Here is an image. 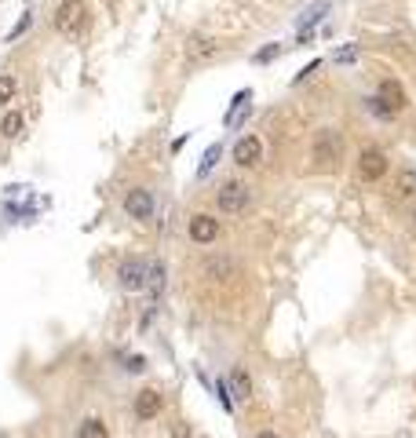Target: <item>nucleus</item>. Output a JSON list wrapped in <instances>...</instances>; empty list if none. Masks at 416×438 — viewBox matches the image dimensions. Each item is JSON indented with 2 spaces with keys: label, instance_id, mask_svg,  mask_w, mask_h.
Masks as SVG:
<instances>
[{
  "label": "nucleus",
  "instance_id": "obj_1",
  "mask_svg": "<svg viewBox=\"0 0 416 438\" xmlns=\"http://www.w3.org/2000/svg\"><path fill=\"white\" fill-rule=\"evenodd\" d=\"M311 161L318 172H333L343 161V136L336 128H318L311 143Z\"/></svg>",
  "mask_w": 416,
  "mask_h": 438
},
{
  "label": "nucleus",
  "instance_id": "obj_2",
  "mask_svg": "<svg viewBox=\"0 0 416 438\" xmlns=\"http://www.w3.org/2000/svg\"><path fill=\"white\" fill-rule=\"evenodd\" d=\"M365 106H369L376 117L391 121L394 114H402V110L409 106V95H405V88H402L398 81L387 77V81H380V92L372 95V99H365Z\"/></svg>",
  "mask_w": 416,
  "mask_h": 438
},
{
  "label": "nucleus",
  "instance_id": "obj_3",
  "mask_svg": "<svg viewBox=\"0 0 416 438\" xmlns=\"http://www.w3.org/2000/svg\"><path fill=\"white\" fill-rule=\"evenodd\" d=\"M55 30L66 40H77L88 30V4L84 0H62L59 11H55Z\"/></svg>",
  "mask_w": 416,
  "mask_h": 438
},
{
  "label": "nucleus",
  "instance_id": "obj_4",
  "mask_svg": "<svg viewBox=\"0 0 416 438\" xmlns=\"http://www.w3.org/2000/svg\"><path fill=\"white\" fill-rule=\"evenodd\" d=\"M249 201H252V190L241 183V179H227L223 187H219V194H215V205L223 208L227 215H237V212H245L249 208Z\"/></svg>",
  "mask_w": 416,
  "mask_h": 438
},
{
  "label": "nucleus",
  "instance_id": "obj_5",
  "mask_svg": "<svg viewBox=\"0 0 416 438\" xmlns=\"http://www.w3.org/2000/svg\"><path fill=\"white\" fill-rule=\"evenodd\" d=\"M183 55H186L190 62H212V59L223 55V40H215V37H208V33H190Z\"/></svg>",
  "mask_w": 416,
  "mask_h": 438
},
{
  "label": "nucleus",
  "instance_id": "obj_6",
  "mask_svg": "<svg viewBox=\"0 0 416 438\" xmlns=\"http://www.w3.org/2000/svg\"><path fill=\"white\" fill-rule=\"evenodd\" d=\"M146 274H150V263L146 259H136V256H128L121 267H117V281H121L124 292H143L146 289Z\"/></svg>",
  "mask_w": 416,
  "mask_h": 438
},
{
  "label": "nucleus",
  "instance_id": "obj_7",
  "mask_svg": "<svg viewBox=\"0 0 416 438\" xmlns=\"http://www.w3.org/2000/svg\"><path fill=\"white\" fill-rule=\"evenodd\" d=\"M252 117V88H241V92L230 99V106H227V114H223V124L234 131V128H241Z\"/></svg>",
  "mask_w": 416,
  "mask_h": 438
},
{
  "label": "nucleus",
  "instance_id": "obj_8",
  "mask_svg": "<svg viewBox=\"0 0 416 438\" xmlns=\"http://www.w3.org/2000/svg\"><path fill=\"white\" fill-rule=\"evenodd\" d=\"M358 172L365 175V179H380V175L387 172V153L380 146H365L358 153Z\"/></svg>",
  "mask_w": 416,
  "mask_h": 438
},
{
  "label": "nucleus",
  "instance_id": "obj_9",
  "mask_svg": "<svg viewBox=\"0 0 416 438\" xmlns=\"http://www.w3.org/2000/svg\"><path fill=\"white\" fill-rule=\"evenodd\" d=\"M124 212H128L131 219H150V215H153V194L143 190V187L128 190V194H124Z\"/></svg>",
  "mask_w": 416,
  "mask_h": 438
},
{
  "label": "nucleus",
  "instance_id": "obj_10",
  "mask_svg": "<svg viewBox=\"0 0 416 438\" xmlns=\"http://www.w3.org/2000/svg\"><path fill=\"white\" fill-rule=\"evenodd\" d=\"M259 158H263V143H259L256 136H241V139L234 143V161H237L241 168L259 165Z\"/></svg>",
  "mask_w": 416,
  "mask_h": 438
},
{
  "label": "nucleus",
  "instance_id": "obj_11",
  "mask_svg": "<svg viewBox=\"0 0 416 438\" xmlns=\"http://www.w3.org/2000/svg\"><path fill=\"white\" fill-rule=\"evenodd\" d=\"M190 237L197 241V245H212V241L219 237V219L215 215H194L190 219Z\"/></svg>",
  "mask_w": 416,
  "mask_h": 438
},
{
  "label": "nucleus",
  "instance_id": "obj_12",
  "mask_svg": "<svg viewBox=\"0 0 416 438\" xmlns=\"http://www.w3.org/2000/svg\"><path fill=\"white\" fill-rule=\"evenodd\" d=\"M158 413H161V394L153 391V387L139 391L136 394V416H139V420H153Z\"/></svg>",
  "mask_w": 416,
  "mask_h": 438
},
{
  "label": "nucleus",
  "instance_id": "obj_13",
  "mask_svg": "<svg viewBox=\"0 0 416 438\" xmlns=\"http://www.w3.org/2000/svg\"><path fill=\"white\" fill-rule=\"evenodd\" d=\"M165 278H168L165 263H161V259H150V274H146V292H150V300H153V303H158V300H161V292H165Z\"/></svg>",
  "mask_w": 416,
  "mask_h": 438
},
{
  "label": "nucleus",
  "instance_id": "obj_14",
  "mask_svg": "<svg viewBox=\"0 0 416 438\" xmlns=\"http://www.w3.org/2000/svg\"><path fill=\"white\" fill-rule=\"evenodd\" d=\"M328 8H333V4H328V0H314V4L311 8H307L299 18H296V30H314L318 26V22L328 15Z\"/></svg>",
  "mask_w": 416,
  "mask_h": 438
},
{
  "label": "nucleus",
  "instance_id": "obj_15",
  "mask_svg": "<svg viewBox=\"0 0 416 438\" xmlns=\"http://www.w3.org/2000/svg\"><path fill=\"white\" fill-rule=\"evenodd\" d=\"M230 387H234V398H252V380L241 365L230 372Z\"/></svg>",
  "mask_w": 416,
  "mask_h": 438
},
{
  "label": "nucleus",
  "instance_id": "obj_16",
  "mask_svg": "<svg viewBox=\"0 0 416 438\" xmlns=\"http://www.w3.org/2000/svg\"><path fill=\"white\" fill-rule=\"evenodd\" d=\"M219 158H223V143H212L208 150H205V158H201V165H197V179H205V175L219 165Z\"/></svg>",
  "mask_w": 416,
  "mask_h": 438
},
{
  "label": "nucleus",
  "instance_id": "obj_17",
  "mask_svg": "<svg viewBox=\"0 0 416 438\" xmlns=\"http://www.w3.org/2000/svg\"><path fill=\"white\" fill-rule=\"evenodd\" d=\"M22 124H26V121H22V114H18V110H8V114H4V121H0V136H4V139H15L18 131H22Z\"/></svg>",
  "mask_w": 416,
  "mask_h": 438
},
{
  "label": "nucleus",
  "instance_id": "obj_18",
  "mask_svg": "<svg viewBox=\"0 0 416 438\" xmlns=\"http://www.w3.org/2000/svg\"><path fill=\"white\" fill-rule=\"evenodd\" d=\"M77 438H109V434H106V424H102V420L88 416V420L77 427Z\"/></svg>",
  "mask_w": 416,
  "mask_h": 438
},
{
  "label": "nucleus",
  "instance_id": "obj_19",
  "mask_svg": "<svg viewBox=\"0 0 416 438\" xmlns=\"http://www.w3.org/2000/svg\"><path fill=\"white\" fill-rule=\"evenodd\" d=\"M18 95V81L11 73H0V106H8Z\"/></svg>",
  "mask_w": 416,
  "mask_h": 438
},
{
  "label": "nucleus",
  "instance_id": "obj_20",
  "mask_svg": "<svg viewBox=\"0 0 416 438\" xmlns=\"http://www.w3.org/2000/svg\"><path fill=\"white\" fill-rule=\"evenodd\" d=\"M412 194H416V172L402 168L398 172V197H412Z\"/></svg>",
  "mask_w": 416,
  "mask_h": 438
},
{
  "label": "nucleus",
  "instance_id": "obj_21",
  "mask_svg": "<svg viewBox=\"0 0 416 438\" xmlns=\"http://www.w3.org/2000/svg\"><path fill=\"white\" fill-rule=\"evenodd\" d=\"M358 55H362V52H358V44H343V48H336V55H333V59H336L340 66H355V62H358Z\"/></svg>",
  "mask_w": 416,
  "mask_h": 438
},
{
  "label": "nucleus",
  "instance_id": "obj_22",
  "mask_svg": "<svg viewBox=\"0 0 416 438\" xmlns=\"http://www.w3.org/2000/svg\"><path fill=\"white\" fill-rule=\"evenodd\" d=\"M278 55H281V44H267V48H259V52L252 55V62H256V66H267V62H274Z\"/></svg>",
  "mask_w": 416,
  "mask_h": 438
},
{
  "label": "nucleus",
  "instance_id": "obj_23",
  "mask_svg": "<svg viewBox=\"0 0 416 438\" xmlns=\"http://www.w3.org/2000/svg\"><path fill=\"white\" fill-rule=\"evenodd\" d=\"M215 394H219V406H223V409H234V394H230V384L227 380L215 384Z\"/></svg>",
  "mask_w": 416,
  "mask_h": 438
},
{
  "label": "nucleus",
  "instance_id": "obj_24",
  "mask_svg": "<svg viewBox=\"0 0 416 438\" xmlns=\"http://www.w3.org/2000/svg\"><path fill=\"white\" fill-rule=\"evenodd\" d=\"M30 22H33V15H22V18H18V26H15V30L8 33V40H18L22 33H26V30H30Z\"/></svg>",
  "mask_w": 416,
  "mask_h": 438
},
{
  "label": "nucleus",
  "instance_id": "obj_25",
  "mask_svg": "<svg viewBox=\"0 0 416 438\" xmlns=\"http://www.w3.org/2000/svg\"><path fill=\"white\" fill-rule=\"evenodd\" d=\"M318 66H321V62H318V59H311V66H303V70L296 73V84H299V81H307V77H311V73L318 70Z\"/></svg>",
  "mask_w": 416,
  "mask_h": 438
},
{
  "label": "nucleus",
  "instance_id": "obj_26",
  "mask_svg": "<svg viewBox=\"0 0 416 438\" xmlns=\"http://www.w3.org/2000/svg\"><path fill=\"white\" fill-rule=\"evenodd\" d=\"M124 369H128V372H143V369H146V358H139V355H136V358H128Z\"/></svg>",
  "mask_w": 416,
  "mask_h": 438
},
{
  "label": "nucleus",
  "instance_id": "obj_27",
  "mask_svg": "<svg viewBox=\"0 0 416 438\" xmlns=\"http://www.w3.org/2000/svg\"><path fill=\"white\" fill-rule=\"evenodd\" d=\"M296 44H314V30H299Z\"/></svg>",
  "mask_w": 416,
  "mask_h": 438
},
{
  "label": "nucleus",
  "instance_id": "obj_28",
  "mask_svg": "<svg viewBox=\"0 0 416 438\" xmlns=\"http://www.w3.org/2000/svg\"><path fill=\"white\" fill-rule=\"evenodd\" d=\"M256 438H278V434H274V431H259Z\"/></svg>",
  "mask_w": 416,
  "mask_h": 438
},
{
  "label": "nucleus",
  "instance_id": "obj_29",
  "mask_svg": "<svg viewBox=\"0 0 416 438\" xmlns=\"http://www.w3.org/2000/svg\"><path fill=\"white\" fill-rule=\"evenodd\" d=\"M412 227H416V212H412Z\"/></svg>",
  "mask_w": 416,
  "mask_h": 438
}]
</instances>
